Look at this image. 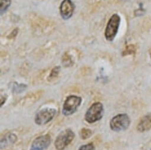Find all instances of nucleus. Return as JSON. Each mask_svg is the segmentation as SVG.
<instances>
[{
	"instance_id": "1",
	"label": "nucleus",
	"mask_w": 151,
	"mask_h": 150,
	"mask_svg": "<svg viewBox=\"0 0 151 150\" xmlns=\"http://www.w3.org/2000/svg\"><path fill=\"white\" fill-rule=\"evenodd\" d=\"M130 124L129 116L126 114H120L114 116L110 122V127L111 130L120 132L127 129Z\"/></svg>"
},
{
	"instance_id": "2",
	"label": "nucleus",
	"mask_w": 151,
	"mask_h": 150,
	"mask_svg": "<svg viewBox=\"0 0 151 150\" xmlns=\"http://www.w3.org/2000/svg\"><path fill=\"white\" fill-rule=\"evenodd\" d=\"M120 17L117 14H113L109 20L105 30V37L107 40L113 41L119 30L120 23Z\"/></svg>"
},
{
	"instance_id": "3",
	"label": "nucleus",
	"mask_w": 151,
	"mask_h": 150,
	"mask_svg": "<svg viewBox=\"0 0 151 150\" xmlns=\"http://www.w3.org/2000/svg\"><path fill=\"white\" fill-rule=\"evenodd\" d=\"M104 114L103 105L100 102H96L93 104L87 110L85 115L86 121L92 124L100 120Z\"/></svg>"
},
{
	"instance_id": "4",
	"label": "nucleus",
	"mask_w": 151,
	"mask_h": 150,
	"mask_svg": "<svg viewBox=\"0 0 151 150\" xmlns=\"http://www.w3.org/2000/svg\"><path fill=\"white\" fill-rule=\"evenodd\" d=\"M82 102L81 97L71 95L65 100L63 105L62 113L65 116H69L76 112Z\"/></svg>"
},
{
	"instance_id": "5",
	"label": "nucleus",
	"mask_w": 151,
	"mask_h": 150,
	"mask_svg": "<svg viewBox=\"0 0 151 150\" xmlns=\"http://www.w3.org/2000/svg\"><path fill=\"white\" fill-rule=\"evenodd\" d=\"M75 137V134L70 129H66L62 131L57 136L55 145L58 150L64 149L70 142Z\"/></svg>"
},
{
	"instance_id": "6",
	"label": "nucleus",
	"mask_w": 151,
	"mask_h": 150,
	"mask_svg": "<svg viewBox=\"0 0 151 150\" xmlns=\"http://www.w3.org/2000/svg\"><path fill=\"white\" fill-rule=\"evenodd\" d=\"M56 113V111L53 108H43L37 113L35 117V122L39 125H45L53 118Z\"/></svg>"
},
{
	"instance_id": "7",
	"label": "nucleus",
	"mask_w": 151,
	"mask_h": 150,
	"mask_svg": "<svg viewBox=\"0 0 151 150\" xmlns=\"http://www.w3.org/2000/svg\"><path fill=\"white\" fill-rule=\"evenodd\" d=\"M50 142L51 138L49 135L39 136L33 141L30 150H46L49 147Z\"/></svg>"
},
{
	"instance_id": "8",
	"label": "nucleus",
	"mask_w": 151,
	"mask_h": 150,
	"mask_svg": "<svg viewBox=\"0 0 151 150\" xmlns=\"http://www.w3.org/2000/svg\"><path fill=\"white\" fill-rule=\"evenodd\" d=\"M74 5L71 0H63L60 6V13L65 20L70 19L74 11Z\"/></svg>"
},
{
	"instance_id": "9",
	"label": "nucleus",
	"mask_w": 151,
	"mask_h": 150,
	"mask_svg": "<svg viewBox=\"0 0 151 150\" xmlns=\"http://www.w3.org/2000/svg\"><path fill=\"white\" fill-rule=\"evenodd\" d=\"M151 129V113L143 116L140 120L137 126L139 132H144Z\"/></svg>"
},
{
	"instance_id": "10",
	"label": "nucleus",
	"mask_w": 151,
	"mask_h": 150,
	"mask_svg": "<svg viewBox=\"0 0 151 150\" xmlns=\"http://www.w3.org/2000/svg\"><path fill=\"white\" fill-rule=\"evenodd\" d=\"M136 51V49L135 46L133 44H129L126 46L124 50L122 53V55L123 56H128V55H132L134 54Z\"/></svg>"
},
{
	"instance_id": "11",
	"label": "nucleus",
	"mask_w": 151,
	"mask_h": 150,
	"mask_svg": "<svg viewBox=\"0 0 151 150\" xmlns=\"http://www.w3.org/2000/svg\"><path fill=\"white\" fill-rule=\"evenodd\" d=\"M17 140V137L14 134H10L8 136L6 137L3 140L1 141V143L4 142V144L1 145V148L4 145H8V141L9 144H13L16 142Z\"/></svg>"
},
{
	"instance_id": "12",
	"label": "nucleus",
	"mask_w": 151,
	"mask_h": 150,
	"mask_svg": "<svg viewBox=\"0 0 151 150\" xmlns=\"http://www.w3.org/2000/svg\"><path fill=\"white\" fill-rule=\"evenodd\" d=\"M60 66H56V67H55L51 71L49 76L48 77V80L49 81H52L53 79H55V78H56L58 76V74L59 73V71H60Z\"/></svg>"
},
{
	"instance_id": "13",
	"label": "nucleus",
	"mask_w": 151,
	"mask_h": 150,
	"mask_svg": "<svg viewBox=\"0 0 151 150\" xmlns=\"http://www.w3.org/2000/svg\"><path fill=\"white\" fill-rule=\"evenodd\" d=\"M0 4H1L0 10H1V13L3 14L10 7L11 4V1L10 0H0Z\"/></svg>"
},
{
	"instance_id": "14",
	"label": "nucleus",
	"mask_w": 151,
	"mask_h": 150,
	"mask_svg": "<svg viewBox=\"0 0 151 150\" xmlns=\"http://www.w3.org/2000/svg\"><path fill=\"white\" fill-rule=\"evenodd\" d=\"M62 64L65 67H69L73 64L70 57L67 53H65L62 57Z\"/></svg>"
},
{
	"instance_id": "15",
	"label": "nucleus",
	"mask_w": 151,
	"mask_h": 150,
	"mask_svg": "<svg viewBox=\"0 0 151 150\" xmlns=\"http://www.w3.org/2000/svg\"><path fill=\"white\" fill-rule=\"evenodd\" d=\"M80 136H81L82 139H86L90 138L91 136L92 131L89 129L83 128L81 130V131L80 132Z\"/></svg>"
},
{
	"instance_id": "16",
	"label": "nucleus",
	"mask_w": 151,
	"mask_h": 150,
	"mask_svg": "<svg viewBox=\"0 0 151 150\" xmlns=\"http://www.w3.org/2000/svg\"><path fill=\"white\" fill-rule=\"evenodd\" d=\"M78 150H96L93 144H87L81 146Z\"/></svg>"
},
{
	"instance_id": "17",
	"label": "nucleus",
	"mask_w": 151,
	"mask_h": 150,
	"mask_svg": "<svg viewBox=\"0 0 151 150\" xmlns=\"http://www.w3.org/2000/svg\"><path fill=\"white\" fill-rule=\"evenodd\" d=\"M144 13H145V10L143 9H139L137 11H136V16H142L143 14H144Z\"/></svg>"
},
{
	"instance_id": "18",
	"label": "nucleus",
	"mask_w": 151,
	"mask_h": 150,
	"mask_svg": "<svg viewBox=\"0 0 151 150\" xmlns=\"http://www.w3.org/2000/svg\"><path fill=\"white\" fill-rule=\"evenodd\" d=\"M17 33H18V29H16L15 30H14L12 33L10 34V36H9V38H14L16 36V35L17 34Z\"/></svg>"
},
{
	"instance_id": "19",
	"label": "nucleus",
	"mask_w": 151,
	"mask_h": 150,
	"mask_svg": "<svg viewBox=\"0 0 151 150\" xmlns=\"http://www.w3.org/2000/svg\"><path fill=\"white\" fill-rule=\"evenodd\" d=\"M150 57H151V53H150Z\"/></svg>"
},
{
	"instance_id": "20",
	"label": "nucleus",
	"mask_w": 151,
	"mask_h": 150,
	"mask_svg": "<svg viewBox=\"0 0 151 150\" xmlns=\"http://www.w3.org/2000/svg\"><path fill=\"white\" fill-rule=\"evenodd\" d=\"M150 150H151V148H150Z\"/></svg>"
}]
</instances>
